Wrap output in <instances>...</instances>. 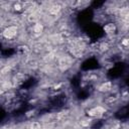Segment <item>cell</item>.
<instances>
[{"label":"cell","instance_id":"6da1fadb","mask_svg":"<svg viewBox=\"0 0 129 129\" xmlns=\"http://www.w3.org/2000/svg\"><path fill=\"white\" fill-rule=\"evenodd\" d=\"M73 63V59L71 58V56L69 55H62L60 58H59V61H58V64H59V68L63 71V70H67L68 68H70Z\"/></svg>","mask_w":129,"mask_h":129},{"label":"cell","instance_id":"7a4b0ae2","mask_svg":"<svg viewBox=\"0 0 129 129\" xmlns=\"http://www.w3.org/2000/svg\"><path fill=\"white\" fill-rule=\"evenodd\" d=\"M16 33H17V28L15 26H9L3 32V34L6 38H12L16 35Z\"/></svg>","mask_w":129,"mask_h":129},{"label":"cell","instance_id":"3957f363","mask_svg":"<svg viewBox=\"0 0 129 129\" xmlns=\"http://www.w3.org/2000/svg\"><path fill=\"white\" fill-rule=\"evenodd\" d=\"M104 112H105V109H104L103 107H101V106H98V107H95V108L91 109V110L88 112V114H89L90 116H100V115H102Z\"/></svg>","mask_w":129,"mask_h":129},{"label":"cell","instance_id":"277c9868","mask_svg":"<svg viewBox=\"0 0 129 129\" xmlns=\"http://www.w3.org/2000/svg\"><path fill=\"white\" fill-rule=\"evenodd\" d=\"M110 89H111V83H110V82H108V83H106V84H103V85L100 86V88H99V90H100V91H103V92H104V91H105V92H106V91H109Z\"/></svg>","mask_w":129,"mask_h":129},{"label":"cell","instance_id":"5b68a950","mask_svg":"<svg viewBox=\"0 0 129 129\" xmlns=\"http://www.w3.org/2000/svg\"><path fill=\"white\" fill-rule=\"evenodd\" d=\"M121 16H123L126 19H129V8L128 7H125L121 10Z\"/></svg>","mask_w":129,"mask_h":129},{"label":"cell","instance_id":"8992f818","mask_svg":"<svg viewBox=\"0 0 129 129\" xmlns=\"http://www.w3.org/2000/svg\"><path fill=\"white\" fill-rule=\"evenodd\" d=\"M42 29H43V26H42L40 23H36V24L34 25V27H33V30H34V32H36V33H40V32L42 31Z\"/></svg>","mask_w":129,"mask_h":129},{"label":"cell","instance_id":"52a82bcc","mask_svg":"<svg viewBox=\"0 0 129 129\" xmlns=\"http://www.w3.org/2000/svg\"><path fill=\"white\" fill-rule=\"evenodd\" d=\"M29 129H41V126H40V124L38 122H32L30 127H29Z\"/></svg>","mask_w":129,"mask_h":129},{"label":"cell","instance_id":"ba28073f","mask_svg":"<svg viewBox=\"0 0 129 129\" xmlns=\"http://www.w3.org/2000/svg\"><path fill=\"white\" fill-rule=\"evenodd\" d=\"M58 11H59V6H55V5L52 6V7L49 9V12H50V13H53V14H55V13L58 12Z\"/></svg>","mask_w":129,"mask_h":129},{"label":"cell","instance_id":"9c48e42d","mask_svg":"<svg viewBox=\"0 0 129 129\" xmlns=\"http://www.w3.org/2000/svg\"><path fill=\"white\" fill-rule=\"evenodd\" d=\"M105 29H106L108 32H111V31L114 30V26H112V25H108V26L105 27Z\"/></svg>","mask_w":129,"mask_h":129}]
</instances>
